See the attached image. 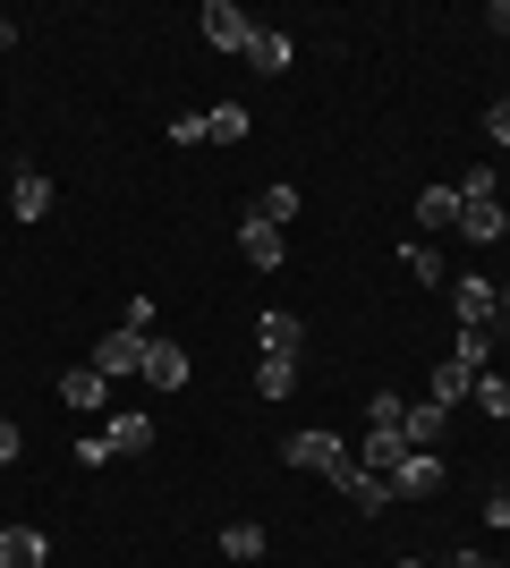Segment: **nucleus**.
<instances>
[{"instance_id": "obj_20", "label": "nucleus", "mask_w": 510, "mask_h": 568, "mask_svg": "<svg viewBox=\"0 0 510 568\" xmlns=\"http://www.w3.org/2000/svg\"><path fill=\"white\" fill-rule=\"evenodd\" d=\"M409 458V433H366V450H358V467H374V475H391Z\"/></svg>"}, {"instance_id": "obj_13", "label": "nucleus", "mask_w": 510, "mask_h": 568, "mask_svg": "<svg viewBox=\"0 0 510 568\" xmlns=\"http://www.w3.org/2000/svg\"><path fill=\"white\" fill-rule=\"evenodd\" d=\"M9 213H18V221H43V213H51V179H43V170H18V187H9Z\"/></svg>"}, {"instance_id": "obj_4", "label": "nucleus", "mask_w": 510, "mask_h": 568, "mask_svg": "<svg viewBox=\"0 0 510 568\" xmlns=\"http://www.w3.org/2000/svg\"><path fill=\"white\" fill-rule=\"evenodd\" d=\"M86 365H94L102 382H120V374H146V332H128V323H120V332H102Z\"/></svg>"}, {"instance_id": "obj_10", "label": "nucleus", "mask_w": 510, "mask_h": 568, "mask_svg": "<svg viewBox=\"0 0 510 568\" xmlns=\"http://www.w3.org/2000/svg\"><path fill=\"white\" fill-rule=\"evenodd\" d=\"M102 399H111V382H102L94 365H69V374H60V407H77V416H94Z\"/></svg>"}, {"instance_id": "obj_29", "label": "nucleus", "mask_w": 510, "mask_h": 568, "mask_svg": "<svg viewBox=\"0 0 510 568\" xmlns=\"http://www.w3.org/2000/svg\"><path fill=\"white\" fill-rule=\"evenodd\" d=\"M120 323H128V332H146V339H153V297H128V306H120Z\"/></svg>"}, {"instance_id": "obj_22", "label": "nucleus", "mask_w": 510, "mask_h": 568, "mask_svg": "<svg viewBox=\"0 0 510 568\" xmlns=\"http://www.w3.org/2000/svg\"><path fill=\"white\" fill-rule=\"evenodd\" d=\"M366 425H374V433H400V425H409V399H400V390H374V399H366Z\"/></svg>"}, {"instance_id": "obj_23", "label": "nucleus", "mask_w": 510, "mask_h": 568, "mask_svg": "<svg viewBox=\"0 0 510 568\" xmlns=\"http://www.w3.org/2000/svg\"><path fill=\"white\" fill-rule=\"evenodd\" d=\"M400 272L434 288V281H442V255H434V246H426V237H409V246H400Z\"/></svg>"}, {"instance_id": "obj_3", "label": "nucleus", "mask_w": 510, "mask_h": 568, "mask_svg": "<svg viewBox=\"0 0 510 568\" xmlns=\"http://www.w3.org/2000/svg\"><path fill=\"white\" fill-rule=\"evenodd\" d=\"M196 26H204V43H213V51H239V60H247V43H256V18H247L239 0H204Z\"/></svg>"}, {"instance_id": "obj_34", "label": "nucleus", "mask_w": 510, "mask_h": 568, "mask_svg": "<svg viewBox=\"0 0 510 568\" xmlns=\"http://www.w3.org/2000/svg\"><path fill=\"white\" fill-rule=\"evenodd\" d=\"M451 568H502V560H486V551H460V560H451Z\"/></svg>"}, {"instance_id": "obj_32", "label": "nucleus", "mask_w": 510, "mask_h": 568, "mask_svg": "<svg viewBox=\"0 0 510 568\" xmlns=\"http://www.w3.org/2000/svg\"><path fill=\"white\" fill-rule=\"evenodd\" d=\"M486 518H493V526H510V484H502V493L486 500Z\"/></svg>"}, {"instance_id": "obj_21", "label": "nucleus", "mask_w": 510, "mask_h": 568, "mask_svg": "<svg viewBox=\"0 0 510 568\" xmlns=\"http://www.w3.org/2000/svg\"><path fill=\"white\" fill-rule=\"evenodd\" d=\"M239 255L256 263V272H272V263H281V230H264V221H247V230H239Z\"/></svg>"}, {"instance_id": "obj_11", "label": "nucleus", "mask_w": 510, "mask_h": 568, "mask_svg": "<svg viewBox=\"0 0 510 568\" xmlns=\"http://www.w3.org/2000/svg\"><path fill=\"white\" fill-rule=\"evenodd\" d=\"M247 69H256V77H281V69H290V34H281V26H256V43H247Z\"/></svg>"}, {"instance_id": "obj_9", "label": "nucleus", "mask_w": 510, "mask_h": 568, "mask_svg": "<svg viewBox=\"0 0 510 568\" xmlns=\"http://www.w3.org/2000/svg\"><path fill=\"white\" fill-rule=\"evenodd\" d=\"M256 348H264V356H298V348H307V323H298L290 306H272L264 323H256Z\"/></svg>"}, {"instance_id": "obj_8", "label": "nucleus", "mask_w": 510, "mask_h": 568, "mask_svg": "<svg viewBox=\"0 0 510 568\" xmlns=\"http://www.w3.org/2000/svg\"><path fill=\"white\" fill-rule=\"evenodd\" d=\"M146 382L153 390H188V348L179 339H146Z\"/></svg>"}, {"instance_id": "obj_25", "label": "nucleus", "mask_w": 510, "mask_h": 568, "mask_svg": "<svg viewBox=\"0 0 510 568\" xmlns=\"http://www.w3.org/2000/svg\"><path fill=\"white\" fill-rule=\"evenodd\" d=\"M460 204H493V162H468L460 170Z\"/></svg>"}, {"instance_id": "obj_7", "label": "nucleus", "mask_w": 510, "mask_h": 568, "mask_svg": "<svg viewBox=\"0 0 510 568\" xmlns=\"http://www.w3.org/2000/svg\"><path fill=\"white\" fill-rule=\"evenodd\" d=\"M43 560H51L43 526H0V568H43Z\"/></svg>"}, {"instance_id": "obj_28", "label": "nucleus", "mask_w": 510, "mask_h": 568, "mask_svg": "<svg viewBox=\"0 0 510 568\" xmlns=\"http://www.w3.org/2000/svg\"><path fill=\"white\" fill-rule=\"evenodd\" d=\"M77 467H111V433H77Z\"/></svg>"}, {"instance_id": "obj_19", "label": "nucleus", "mask_w": 510, "mask_h": 568, "mask_svg": "<svg viewBox=\"0 0 510 568\" xmlns=\"http://www.w3.org/2000/svg\"><path fill=\"white\" fill-rule=\"evenodd\" d=\"M247 221H264V230H281V221H298V187H290V179H272V187L256 195V213H247Z\"/></svg>"}, {"instance_id": "obj_36", "label": "nucleus", "mask_w": 510, "mask_h": 568, "mask_svg": "<svg viewBox=\"0 0 510 568\" xmlns=\"http://www.w3.org/2000/svg\"><path fill=\"white\" fill-rule=\"evenodd\" d=\"M493 332H510V288H502V323H493Z\"/></svg>"}, {"instance_id": "obj_30", "label": "nucleus", "mask_w": 510, "mask_h": 568, "mask_svg": "<svg viewBox=\"0 0 510 568\" xmlns=\"http://www.w3.org/2000/svg\"><path fill=\"white\" fill-rule=\"evenodd\" d=\"M486 136H493V144H510V94H502V102L486 111Z\"/></svg>"}, {"instance_id": "obj_26", "label": "nucleus", "mask_w": 510, "mask_h": 568, "mask_svg": "<svg viewBox=\"0 0 510 568\" xmlns=\"http://www.w3.org/2000/svg\"><path fill=\"white\" fill-rule=\"evenodd\" d=\"M477 407H486V416H510V374H486V382H477Z\"/></svg>"}, {"instance_id": "obj_1", "label": "nucleus", "mask_w": 510, "mask_h": 568, "mask_svg": "<svg viewBox=\"0 0 510 568\" xmlns=\"http://www.w3.org/2000/svg\"><path fill=\"white\" fill-rule=\"evenodd\" d=\"M281 458H290L298 475H323V484H332V475L349 467V442H340V433H323V425H307V433H290V442H281Z\"/></svg>"}, {"instance_id": "obj_31", "label": "nucleus", "mask_w": 510, "mask_h": 568, "mask_svg": "<svg viewBox=\"0 0 510 568\" xmlns=\"http://www.w3.org/2000/svg\"><path fill=\"white\" fill-rule=\"evenodd\" d=\"M18 450H26V433H18V425H0V467H9Z\"/></svg>"}, {"instance_id": "obj_15", "label": "nucleus", "mask_w": 510, "mask_h": 568, "mask_svg": "<svg viewBox=\"0 0 510 568\" xmlns=\"http://www.w3.org/2000/svg\"><path fill=\"white\" fill-rule=\"evenodd\" d=\"M460 237H468V246H493V237H510L502 204H460Z\"/></svg>"}, {"instance_id": "obj_6", "label": "nucleus", "mask_w": 510, "mask_h": 568, "mask_svg": "<svg viewBox=\"0 0 510 568\" xmlns=\"http://www.w3.org/2000/svg\"><path fill=\"white\" fill-rule=\"evenodd\" d=\"M391 493H400V500H426V493H442V458H434V450H409L400 467H391Z\"/></svg>"}, {"instance_id": "obj_2", "label": "nucleus", "mask_w": 510, "mask_h": 568, "mask_svg": "<svg viewBox=\"0 0 510 568\" xmlns=\"http://www.w3.org/2000/svg\"><path fill=\"white\" fill-rule=\"evenodd\" d=\"M451 314H460V332H493V323H502V288H493L486 272H460V281H451Z\"/></svg>"}, {"instance_id": "obj_18", "label": "nucleus", "mask_w": 510, "mask_h": 568, "mask_svg": "<svg viewBox=\"0 0 510 568\" xmlns=\"http://www.w3.org/2000/svg\"><path fill=\"white\" fill-rule=\"evenodd\" d=\"M272 551V535L256 518H239V526H221V560H264Z\"/></svg>"}, {"instance_id": "obj_37", "label": "nucleus", "mask_w": 510, "mask_h": 568, "mask_svg": "<svg viewBox=\"0 0 510 568\" xmlns=\"http://www.w3.org/2000/svg\"><path fill=\"white\" fill-rule=\"evenodd\" d=\"M391 568H426V560H391Z\"/></svg>"}, {"instance_id": "obj_5", "label": "nucleus", "mask_w": 510, "mask_h": 568, "mask_svg": "<svg viewBox=\"0 0 510 568\" xmlns=\"http://www.w3.org/2000/svg\"><path fill=\"white\" fill-rule=\"evenodd\" d=\"M332 493H340V500H349V509H366V518H374V509H391V500H400V493H391V475H374V467H358V458H349V467H340V475H332Z\"/></svg>"}, {"instance_id": "obj_27", "label": "nucleus", "mask_w": 510, "mask_h": 568, "mask_svg": "<svg viewBox=\"0 0 510 568\" xmlns=\"http://www.w3.org/2000/svg\"><path fill=\"white\" fill-rule=\"evenodd\" d=\"M170 144H188V153H196V144H213V136H204V111H179V119H170Z\"/></svg>"}, {"instance_id": "obj_14", "label": "nucleus", "mask_w": 510, "mask_h": 568, "mask_svg": "<svg viewBox=\"0 0 510 568\" xmlns=\"http://www.w3.org/2000/svg\"><path fill=\"white\" fill-rule=\"evenodd\" d=\"M102 433H111V458H137V450H153V433H162V425H153V416H111Z\"/></svg>"}, {"instance_id": "obj_33", "label": "nucleus", "mask_w": 510, "mask_h": 568, "mask_svg": "<svg viewBox=\"0 0 510 568\" xmlns=\"http://www.w3.org/2000/svg\"><path fill=\"white\" fill-rule=\"evenodd\" d=\"M486 26H493V34H510V0H493V9H486Z\"/></svg>"}, {"instance_id": "obj_24", "label": "nucleus", "mask_w": 510, "mask_h": 568, "mask_svg": "<svg viewBox=\"0 0 510 568\" xmlns=\"http://www.w3.org/2000/svg\"><path fill=\"white\" fill-rule=\"evenodd\" d=\"M204 136H213V144H239L247 136V111H239V102H213V111H204Z\"/></svg>"}, {"instance_id": "obj_17", "label": "nucleus", "mask_w": 510, "mask_h": 568, "mask_svg": "<svg viewBox=\"0 0 510 568\" xmlns=\"http://www.w3.org/2000/svg\"><path fill=\"white\" fill-rule=\"evenodd\" d=\"M298 390V356H256V399H290Z\"/></svg>"}, {"instance_id": "obj_12", "label": "nucleus", "mask_w": 510, "mask_h": 568, "mask_svg": "<svg viewBox=\"0 0 510 568\" xmlns=\"http://www.w3.org/2000/svg\"><path fill=\"white\" fill-rule=\"evenodd\" d=\"M400 433H409V450H434L442 433H451V407H434V399H417V407H409V425H400Z\"/></svg>"}, {"instance_id": "obj_16", "label": "nucleus", "mask_w": 510, "mask_h": 568, "mask_svg": "<svg viewBox=\"0 0 510 568\" xmlns=\"http://www.w3.org/2000/svg\"><path fill=\"white\" fill-rule=\"evenodd\" d=\"M417 230H460V187H426L417 195Z\"/></svg>"}, {"instance_id": "obj_35", "label": "nucleus", "mask_w": 510, "mask_h": 568, "mask_svg": "<svg viewBox=\"0 0 510 568\" xmlns=\"http://www.w3.org/2000/svg\"><path fill=\"white\" fill-rule=\"evenodd\" d=\"M9 43H18V26H9V9H0V51H9Z\"/></svg>"}]
</instances>
